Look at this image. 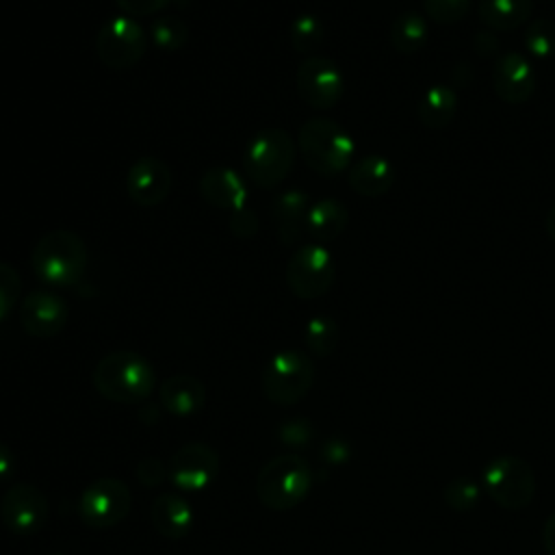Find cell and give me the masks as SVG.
<instances>
[{"instance_id":"obj_1","label":"cell","mask_w":555,"mask_h":555,"mask_svg":"<svg viewBox=\"0 0 555 555\" xmlns=\"http://www.w3.org/2000/svg\"><path fill=\"white\" fill-rule=\"evenodd\" d=\"M89 264V249L82 236L72 230H50L35 243L30 251V269L35 278L52 288L78 286Z\"/></svg>"},{"instance_id":"obj_2","label":"cell","mask_w":555,"mask_h":555,"mask_svg":"<svg viewBox=\"0 0 555 555\" xmlns=\"http://www.w3.org/2000/svg\"><path fill=\"white\" fill-rule=\"evenodd\" d=\"M91 379L95 390L115 403H141L156 386L152 364L130 349H117L100 358Z\"/></svg>"},{"instance_id":"obj_3","label":"cell","mask_w":555,"mask_h":555,"mask_svg":"<svg viewBox=\"0 0 555 555\" xmlns=\"http://www.w3.org/2000/svg\"><path fill=\"white\" fill-rule=\"evenodd\" d=\"M297 152L314 173L338 176L351 167L356 143L338 121L310 117L297 132Z\"/></svg>"},{"instance_id":"obj_4","label":"cell","mask_w":555,"mask_h":555,"mask_svg":"<svg viewBox=\"0 0 555 555\" xmlns=\"http://www.w3.org/2000/svg\"><path fill=\"white\" fill-rule=\"evenodd\" d=\"M297 141L282 128L258 130L245 145L243 171L258 189H275L295 165Z\"/></svg>"},{"instance_id":"obj_5","label":"cell","mask_w":555,"mask_h":555,"mask_svg":"<svg viewBox=\"0 0 555 555\" xmlns=\"http://www.w3.org/2000/svg\"><path fill=\"white\" fill-rule=\"evenodd\" d=\"M310 486L312 473L308 462L297 453H280L258 470L256 496L264 507L286 512L308 496Z\"/></svg>"},{"instance_id":"obj_6","label":"cell","mask_w":555,"mask_h":555,"mask_svg":"<svg viewBox=\"0 0 555 555\" xmlns=\"http://www.w3.org/2000/svg\"><path fill=\"white\" fill-rule=\"evenodd\" d=\"M314 362L297 349L278 351L262 371V392L275 405L299 403L314 384Z\"/></svg>"},{"instance_id":"obj_7","label":"cell","mask_w":555,"mask_h":555,"mask_svg":"<svg viewBox=\"0 0 555 555\" xmlns=\"http://www.w3.org/2000/svg\"><path fill=\"white\" fill-rule=\"evenodd\" d=\"M481 483L488 496L505 509H525L535 496V473L518 455H499L483 466Z\"/></svg>"},{"instance_id":"obj_8","label":"cell","mask_w":555,"mask_h":555,"mask_svg":"<svg viewBox=\"0 0 555 555\" xmlns=\"http://www.w3.org/2000/svg\"><path fill=\"white\" fill-rule=\"evenodd\" d=\"M147 30L130 15L108 17L95 35L98 61L115 72L134 67L147 52Z\"/></svg>"},{"instance_id":"obj_9","label":"cell","mask_w":555,"mask_h":555,"mask_svg":"<svg viewBox=\"0 0 555 555\" xmlns=\"http://www.w3.org/2000/svg\"><path fill=\"white\" fill-rule=\"evenodd\" d=\"M284 275L288 291L295 297L317 299L332 288L336 280V262L323 245L308 243L291 254Z\"/></svg>"},{"instance_id":"obj_10","label":"cell","mask_w":555,"mask_h":555,"mask_svg":"<svg viewBox=\"0 0 555 555\" xmlns=\"http://www.w3.org/2000/svg\"><path fill=\"white\" fill-rule=\"evenodd\" d=\"M132 507L130 488L115 477L91 481L78 501V516L91 529H111L126 520Z\"/></svg>"},{"instance_id":"obj_11","label":"cell","mask_w":555,"mask_h":555,"mask_svg":"<svg viewBox=\"0 0 555 555\" xmlns=\"http://www.w3.org/2000/svg\"><path fill=\"white\" fill-rule=\"evenodd\" d=\"M295 89L310 108L330 111L345 93L343 69L327 56H308L297 65Z\"/></svg>"},{"instance_id":"obj_12","label":"cell","mask_w":555,"mask_h":555,"mask_svg":"<svg viewBox=\"0 0 555 555\" xmlns=\"http://www.w3.org/2000/svg\"><path fill=\"white\" fill-rule=\"evenodd\" d=\"M0 518L15 535H33L48 520V499L30 483L11 486L0 499Z\"/></svg>"},{"instance_id":"obj_13","label":"cell","mask_w":555,"mask_h":555,"mask_svg":"<svg viewBox=\"0 0 555 555\" xmlns=\"http://www.w3.org/2000/svg\"><path fill=\"white\" fill-rule=\"evenodd\" d=\"M217 473L219 455L210 444L204 442H189L180 447L167 464L169 481L184 492H197L208 488L215 481Z\"/></svg>"},{"instance_id":"obj_14","label":"cell","mask_w":555,"mask_h":555,"mask_svg":"<svg viewBox=\"0 0 555 555\" xmlns=\"http://www.w3.org/2000/svg\"><path fill=\"white\" fill-rule=\"evenodd\" d=\"M67 319V301L50 288H33L20 304V323L33 338H54Z\"/></svg>"},{"instance_id":"obj_15","label":"cell","mask_w":555,"mask_h":555,"mask_svg":"<svg viewBox=\"0 0 555 555\" xmlns=\"http://www.w3.org/2000/svg\"><path fill=\"white\" fill-rule=\"evenodd\" d=\"M173 184L169 165L156 156H141L126 173V191L132 204L152 208L167 199Z\"/></svg>"},{"instance_id":"obj_16","label":"cell","mask_w":555,"mask_h":555,"mask_svg":"<svg viewBox=\"0 0 555 555\" xmlns=\"http://www.w3.org/2000/svg\"><path fill=\"white\" fill-rule=\"evenodd\" d=\"M492 87L505 104H525L538 87L533 63L514 50L499 54L492 67Z\"/></svg>"},{"instance_id":"obj_17","label":"cell","mask_w":555,"mask_h":555,"mask_svg":"<svg viewBox=\"0 0 555 555\" xmlns=\"http://www.w3.org/2000/svg\"><path fill=\"white\" fill-rule=\"evenodd\" d=\"M199 195L210 206L228 210L230 215L247 208V184L234 169L225 165H212L202 173Z\"/></svg>"},{"instance_id":"obj_18","label":"cell","mask_w":555,"mask_h":555,"mask_svg":"<svg viewBox=\"0 0 555 555\" xmlns=\"http://www.w3.org/2000/svg\"><path fill=\"white\" fill-rule=\"evenodd\" d=\"M395 167L386 156L379 154H366L360 160L351 163L349 171H347V182L349 189L353 193H358L360 197H382L384 193H388L395 184Z\"/></svg>"},{"instance_id":"obj_19","label":"cell","mask_w":555,"mask_h":555,"mask_svg":"<svg viewBox=\"0 0 555 555\" xmlns=\"http://www.w3.org/2000/svg\"><path fill=\"white\" fill-rule=\"evenodd\" d=\"M310 210V197L301 189H288L280 193L273 202V219L278 241L282 245H293L306 232V217Z\"/></svg>"},{"instance_id":"obj_20","label":"cell","mask_w":555,"mask_h":555,"mask_svg":"<svg viewBox=\"0 0 555 555\" xmlns=\"http://www.w3.org/2000/svg\"><path fill=\"white\" fill-rule=\"evenodd\" d=\"M150 520L158 535L167 540L184 538L193 527V507L180 494H160L150 507Z\"/></svg>"},{"instance_id":"obj_21","label":"cell","mask_w":555,"mask_h":555,"mask_svg":"<svg viewBox=\"0 0 555 555\" xmlns=\"http://www.w3.org/2000/svg\"><path fill=\"white\" fill-rule=\"evenodd\" d=\"M160 405L171 416H191L202 410L206 399L204 384L193 375H171L160 384Z\"/></svg>"},{"instance_id":"obj_22","label":"cell","mask_w":555,"mask_h":555,"mask_svg":"<svg viewBox=\"0 0 555 555\" xmlns=\"http://www.w3.org/2000/svg\"><path fill=\"white\" fill-rule=\"evenodd\" d=\"M349 223V210L343 202L334 197H323L310 204L308 217H306V234L323 245L334 238H338Z\"/></svg>"},{"instance_id":"obj_23","label":"cell","mask_w":555,"mask_h":555,"mask_svg":"<svg viewBox=\"0 0 555 555\" xmlns=\"http://www.w3.org/2000/svg\"><path fill=\"white\" fill-rule=\"evenodd\" d=\"M477 15L490 30H516L533 15V0H479Z\"/></svg>"},{"instance_id":"obj_24","label":"cell","mask_w":555,"mask_h":555,"mask_svg":"<svg viewBox=\"0 0 555 555\" xmlns=\"http://www.w3.org/2000/svg\"><path fill=\"white\" fill-rule=\"evenodd\" d=\"M457 111V95L451 85H434L429 87L416 108V117L421 126L427 130H442L447 128Z\"/></svg>"},{"instance_id":"obj_25","label":"cell","mask_w":555,"mask_h":555,"mask_svg":"<svg viewBox=\"0 0 555 555\" xmlns=\"http://www.w3.org/2000/svg\"><path fill=\"white\" fill-rule=\"evenodd\" d=\"M429 39L427 20L416 11H403L395 17L390 26V43L399 54L418 52Z\"/></svg>"},{"instance_id":"obj_26","label":"cell","mask_w":555,"mask_h":555,"mask_svg":"<svg viewBox=\"0 0 555 555\" xmlns=\"http://www.w3.org/2000/svg\"><path fill=\"white\" fill-rule=\"evenodd\" d=\"M340 338L338 323L327 314H317L308 319L304 327V343L306 349L317 358H327L334 353Z\"/></svg>"},{"instance_id":"obj_27","label":"cell","mask_w":555,"mask_h":555,"mask_svg":"<svg viewBox=\"0 0 555 555\" xmlns=\"http://www.w3.org/2000/svg\"><path fill=\"white\" fill-rule=\"evenodd\" d=\"M147 37H150V43H154L158 50L173 52V50H180L186 46L189 26L184 20H180L176 15H163L150 24Z\"/></svg>"},{"instance_id":"obj_28","label":"cell","mask_w":555,"mask_h":555,"mask_svg":"<svg viewBox=\"0 0 555 555\" xmlns=\"http://www.w3.org/2000/svg\"><path fill=\"white\" fill-rule=\"evenodd\" d=\"M323 37H325L323 22L314 13L297 15L288 30L291 46L299 54H312L323 43Z\"/></svg>"},{"instance_id":"obj_29","label":"cell","mask_w":555,"mask_h":555,"mask_svg":"<svg viewBox=\"0 0 555 555\" xmlns=\"http://www.w3.org/2000/svg\"><path fill=\"white\" fill-rule=\"evenodd\" d=\"M525 50L540 61L555 56V22L546 17H538L529 22L522 30Z\"/></svg>"},{"instance_id":"obj_30","label":"cell","mask_w":555,"mask_h":555,"mask_svg":"<svg viewBox=\"0 0 555 555\" xmlns=\"http://www.w3.org/2000/svg\"><path fill=\"white\" fill-rule=\"evenodd\" d=\"M444 503L455 512H468L479 503L481 486L473 477H455L444 486Z\"/></svg>"},{"instance_id":"obj_31","label":"cell","mask_w":555,"mask_h":555,"mask_svg":"<svg viewBox=\"0 0 555 555\" xmlns=\"http://www.w3.org/2000/svg\"><path fill=\"white\" fill-rule=\"evenodd\" d=\"M473 0H421L425 15L440 26L457 24L466 17Z\"/></svg>"},{"instance_id":"obj_32","label":"cell","mask_w":555,"mask_h":555,"mask_svg":"<svg viewBox=\"0 0 555 555\" xmlns=\"http://www.w3.org/2000/svg\"><path fill=\"white\" fill-rule=\"evenodd\" d=\"M22 295V278L9 262H0V321L9 317Z\"/></svg>"},{"instance_id":"obj_33","label":"cell","mask_w":555,"mask_h":555,"mask_svg":"<svg viewBox=\"0 0 555 555\" xmlns=\"http://www.w3.org/2000/svg\"><path fill=\"white\" fill-rule=\"evenodd\" d=\"M228 228L238 238H254L258 234V230H260V219H258V215L254 210L243 208V210H236V212L230 215Z\"/></svg>"},{"instance_id":"obj_34","label":"cell","mask_w":555,"mask_h":555,"mask_svg":"<svg viewBox=\"0 0 555 555\" xmlns=\"http://www.w3.org/2000/svg\"><path fill=\"white\" fill-rule=\"evenodd\" d=\"M137 479L147 488L160 486L167 479V466L158 457L147 455L137 464Z\"/></svg>"},{"instance_id":"obj_35","label":"cell","mask_w":555,"mask_h":555,"mask_svg":"<svg viewBox=\"0 0 555 555\" xmlns=\"http://www.w3.org/2000/svg\"><path fill=\"white\" fill-rule=\"evenodd\" d=\"M173 0H115V4L121 9L124 15L130 17H147L171 4Z\"/></svg>"},{"instance_id":"obj_36","label":"cell","mask_w":555,"mask_h":555,"mask_svg":"<svg viewBox=\"0 0 555 555\" xmlns=\"http://www.w3.org/2000/svg\"><path fill=\"white\" fill-rule=\"evenodd\" d=\"M312 436V427L306 421H291L280 429V440L288 444H301Z\"/></svg>"},{"instance_id":"obj_37","label":"cell","mask_w":555,"mask_h":555,"mask_svg":"<svg viewBox=\"0 0 555 555\" xmlns=\"http://www.w3.org/2000/svg\"><path fill=\"white\" fill-rule=\"evenodd\" d=\"M473 50L481 59H492L499 52V39L490 33V28H483L473 37Z\"/></svg>"},{"instance_id":"obj_38","label":"cell","mask_w":555,"mask_h":555,"mask_svg":"<svg viewBox=\"0 0 555 555\" xmlns=\"http://www.w3.org/2000/svg\"><path fill=\"white\" fill-rule=\"evenodd\" d=\"M542 546L548 555H555V512L544 520L542 527Z\"/></svg>"},{"instance_id":"obj_39","label":"cell","mask_w":555,"mask_h":555,"mask_svg":"<svg viewBox=\"0 0 555 555\" xmlns=\"http://www.w3.org/2000/svg\"><path fill=\"white\" fill-rule=\"evenodd\" d=\"M13 470H15V455L4 442H0V479L11 477Z\"/></svg>"},{"instance_id":"obj_40","label":"cell","mask_w":555,"mask_h":555,"mask_svg":"<svg viewBox=\"0 0 555 555\" xmlns=\"http://www.w3.org/2000/svg\"><path fill=\"white\" fill-rule=\"evenodd\" d=\"M544 230L548 234V238L555 243V204L548 208L546 212V219H544Z\"/></svg>"},{"instance_id":"obj_41","label":"cell","mask_w":555,"mask_h":555,"mask_svg":"<svg viewBox=\"0 0 555 555\" xmlns=\"http://www.w3.org/2000/svg\"><path fill=\"white\" fill-rule=\"evenodd\" d=\"M52 555H61V553H52Z\"/></svg>"},{"instance_id":"obj_42","label":"cell","mask_w":555,"mask_h":555,"mask_svg":"<svg viewBox=\"0 0 555 555\" xmlns=\"http://www.w3.org/2000/svg\"><path fill=\"white\" fill-rule=\"evenodd\" d=\"M403 555H405V553H403Z\"/></svg>"}]
</instances>
